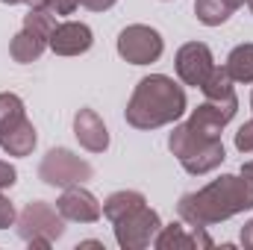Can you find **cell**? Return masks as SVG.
Wrapping results in <instances>:
<instances>
[{
    "instance_id": "cell-7",
    "label": "cell",
    "mask_w": 253,
    "mask_h": 250,
    "mask_svg": "<svg viewBox=\"0 0 253 250\" xmlns=\"http://www.w3.org/2000/svg\"><path fill=\"white\" fill-rule=\"evenodd\" d=\"M162 50H165L162 36L147 24H129L118 33V56L126 59L129 65L159 62Z\"/></svg>"
},
{
    "instance_id": "cell-22",
    "label": "cell",
    "mask_w": 253,
    "mask_h": 250,
    "mask_svg": "<svg viewBox=\"0 0 253 250\" xmlns=\"http://www.w3.org/2000/svg\"><path fill=\"white\" fill-rule=\"evenodd\" d=\"M15 221H18V212H15V206H12V200L0 191V230L15 227Z\"/></svg>"
},
{
    "instance_id": "cell-14",
    "label": "cell",
    "mask_w": 253,
    "mask_h": 250,
    "mask_svg": "<svg viewBox=\"0 0 253 250\" xmlns=\"http://www.w3.org/2000/svg\"><path fill=\"white\" fill-rule=\"evenodd\" d=\"M36 141H39V135H36V126H33L30 118H24L15 126L0 132V147L9 156H30L36 150Z\"/></svg>"
},
{
    "instance_id": "cell-2",
    "label": "cell",
    "mask_w": 253,
    "mask_h": 250,
    "mask_svg": "<svg viewBox=\"0 0 253 250\" xmlns=\"http://www.w3.org/2000/svg\"><path fill=\"white\" fill-rule=\"evenodd\" d=\"M186 106L189 103L180 83H174L168 74H150V77H141L138 85L132 88L124 118L135 129H159V126L177 124Z\"/></svg>"
},
{
    "instance_id": "cell-1",
    "label": "cell",
    "mask_w": 253,
    "mask_h": 250,
    "mask_svg": "<svg viewBox=\"0 0 253 250\" xmlns=\"http://www.w3.org/2000/svg\"><path fill=\"white\" fill-rule=\"evenodd\" d=\"M248 209H253V188L242 174H221L209 186L186 191L177 203V215L189 227H212Z\"/></svg>"
},
{
    "instance_id": "cell-31",
    "label": "cell",
    "mask_w": 253,
    "mask_h": 250,
    "mask_svg": "<svg viewBox=\"0 0 253 250\" xmlns=\"http://www.w3.org/2000/svg\"><path fill=\"white\" fill-rule=\"evenodd\" d=\"M0 3H6V6H15V3H24V0H0Z\"/></svg>"
},
{
    "instance_id": "cell-12",
    "label": "cell",
    "mask_w": 253,
    "mask_h": 250,
    "mask_svg": "<svg viewBox=\"0 0 253 250\" xmlns=\"http://www.w3.org/2000/svg\"><path fill=\"white\" fill-rule=\"evenodd\" d=\"M153 248L156 250H209L215 248V242L209 239L206 227H191V233H186L183 224H168L156 233L153 239Z\"/></svg>"
},
{
    "instance_id": "cell-3",
    "label": "cell",
    "mask_w": 253,
    "mask_h": 250,
    "mask_svg": "<svg viewBox=\"0 0 253 250\" xmlns=\"http://www.w3.org/2000/svg\"><path fill=\"white\" fill-rule=\"evenodd\" d=\"M168 150L180 159L183 171L191 177H203L227 159L221 138H203L186 124H174V132L168 135Z\"/></svg>"
},
{
    "instance_id": "cell-20",
    "label": "cell",
    "mask_w": 253,
    "mask_h": 250,
    "mask_svg": "<svg viewBox=\"0 0 253 250\" xmlns=\"http://www.w3.org/2000/svg\"><path fill=\"white\" fill-rule=\"evenodd\" d=\"M27 118V109H24V100L12 91H0V132L15 126L18 121Z\"/></svg>"
},
{
    "instance_id": "cell-21",
    "label": "cell",
    "mask_w": 253,
    "mask_h": 250,
    "mask_svg": "<svg viewBox=\"0 0 253 250\" xmlns=\"http://www.w3.org/2000/svg\"><path fill=\"white\" fill-rule=\"evenodd\" d=\"M236 150L239 153H253V118L239 126V132H236Z\"/></svg>"
},
{
    "instance_id": "cell-16",
    "label": "cell",
    "mask_w": 253,
    "mask_h": 250,
    "mask_svg": "<svg viewBox=\"0 0 253 250\" xmlns=\"http://www.w3.org/2000/svg\"><path fill=\"white\" fill-rule=\"evenodd\" d=\"M47 47H50V44H47L44 39H39L36 33H30V30H24V27H21V33L9 42V53H12V59L21 62V65L36 62Z\"/></svg>"
},
{
    "instance_id": "cell-18",
    "label": "cell",
    "mask_w": 253,
    "mask_h": 250,
    "mask_svg": "<svg viewBox=\"0 0 253 250\" xmlns=\"http://www.w3.org/2000/svg\"><path fill=\"white\" fill-rule=\"evenodd\" d=\"M141 203H147L141 191L121 188V191H115V194H109V197L103 200V215H106L109 221H118L121 215H126L129 209H135V206H141Z\"/></svg>"
},
{
    "instance_id": "cell-32",
    "label": "cell",
    "mask_w": 253,
    "mask_h": 250,
    "mask_svg": "<svg viewBox=\"0 0 253 250\" xmlns=\"http://www.w3.org/2000/svg\"><path fill=\"white\" fill-rule=\"evenodd\" d=\"M245 3H248V9H251V12H253V0H245Z\"/></svg>"
},
{
    "instance_id": "cell-19",
    "label": "cell",
    "mask_w": 253,
    "mask_h": 250,
    "mask_svg": "<svg viewBox=\"0 0 253 250\" xmlns=\"http://www.w3.org/2000/svg\"><path fill=\"white\" fill-rule=\"evenodd\" d=\"M194 15L203 27H221L233 15V9L224 0H194Z\"/></svg>"
},
{
    "instance_id": "cell-8",
    "label": "cell",
    "mask_w": 253,
    "mask_h": 250,
    "mask_svg": "<svg viewBox=\"0 0 253 250\" xmlns=\"http://www.w3.org/2000/svg\"><path fill=\"white\" fill-rule=\"evenodd\" d=\"M174 68H177V77L183 80V85L200 88V85L206 83V77L212 74V68H215V59H212L209 44H203V42H189V44H183V47L177 50Z\"/></svg>"
},
{
    "instance_id": "cell-13",
    "label": "cell",
    "mask_w": 253,
    "mask_h": 250,
    "mask_svg": "<svg viewBox=\"0 0 253 250\" xmlns=\"http://www.w3.org/2000/svg\"><path fill=\"white\" fill-rule=\"evenodd\" d=\"M74 135L88 153H103L109 147V129L103 124V118L88 106H83L74 115Z\"/></svg>"
},
{
    "instance_id": "cell-15",
    "label": "cell",
    "mask_w": 253,
    "mask_h": 250,
    "mask_svg": "<svg viewBox=\"0 0 253 250\" xmlns=\"http://www.w3.org/2000/svg\"><path fill=\"white\" fill-rule=\"evenodd\" d=\"M203 97L212 100V103H224V106H239V97H236V88H233V77L227 74V68H212V74L206 77V83L200 85Z\"/></svg>"
},
{
    "instance_id": "cell-26",
    "label": "cell",
    "mask_w": 253,
    "mask_h": 250,
    "mask_svg": "<svg viewBox=\"0 0 253 250\" xmlns=\"http://www.w3.org/2000/svg\"><path fill=\"white\" fill-rule=\"evenodd\" d=\"M242 248H248V250H253V218L242 227Z\"/></svg>"
},
{
    "instance_id": "cell-28",
    "label": "cell",
    "mask_w": 253,
    "mask_h": 250,
    "mask_svg": "<svg viewBox=\"0 0 253 250\" xmlns=\"http://www.w3.org/2000/svg\"><path fill=\"white\" fill-rule=\"evenodd\" d=\"M24 3H27L30 9H47V3H50V0H24Z\"/></svg>"
},
{
    "instance_id": "cell-25",
    "label": "cell",
    "mask_w": 253,
    "mask_h": 250,
    "mask_svg": "<svg viewBox=\"0 0 253 250\" xmlns=\"http://www.w3.org/2000/svg\"><path fill=\"white\" fill-rule=\"evenodd\" d=\"M118 0H80V6H85L88 12H106V9H112Z\"/></svg>"
},
{
    "instance_id": "cell-33",
    "label": "cell",
    "mask_w": 253,
    "mask_h": 250,
    "mask_svg": "<svg viewBox=\"0 0 253 250\" xmlns=\"http://www.w3.org/2000/svg\"><path fill=\"white\" fill-rule=\"evenodd\" d=\"M251 109H253V91H251Z\"/></svg>"
},
{
    "instance_id": "cell-6",
    "label": "cell",
    "mask_w": 253,
    "mask_h": 250,
    "mask_svg": "<svg viewBox=\"0 0 253 250\" xmlns=\"http://www.w3.org/2000/svg\"><path fill=\"white\" fill-rule=\"evenodd\" d=\"M115 227V242L121 250H144L153 245L156 233L162 230V221H159V212L150 209L147 203L129 209L126 215H121L118 221H112Z\"/></svg>"
},
{
    "instance_id": "cell-27",
    "label": "cell",
    "mask_w": 253,
    "mask_h": 250,
    "mask_svg": "<svg viewBox=\"0 0 253 250\" xmlns=\"http://www.w3.org/2000/svg\"><path fill=\"white\" fill-rule=\"evenodd\" d=\"M239 174H242V177L248 180V186L253 188V159H251V162H245V165H242V171H239Z\"/></svg>"
},
{
    "instance_id": "cell-24",
    "label": "cell",
    "mask_w": 253,
    "mask_h": 250,
    "mask_svg": "<svg viewBox=\"0 0 253 250\" xmlns=\"http://www.w3.org/2000/svg\"><path fill=\"white\" fill-rule=\"evenodd\" d=\"M77 6H80V0H50L47 12H53V15H71Z\"/></svg>"
},
{
    "instance_id": "cell-17",
    "label": "cell",
    "mask_w": 253,
    "mask_h": 250,
    "mask_svg": "<svg viewBox=\"0 0 253 250\" xmlns=\"http://www.w3.org/2000/svg\"><path fill=\"white\" fill-rule=\"evenodd\" d=\"M227 74L233 77V83H253V44L251 42H245V44H239V47H233L230 50V56H227Z\"/></svg>"
},
{
    "instance_id": "cell-10",
    "label": "cell",
    "mask_w": 253,
    "mask_h": 250,
    "mask_svg": "<svg viewBox=\"0 0 253 250\" xmlns=\"http://www.w3.org/2000/svg\"><path fill=\"white\" fill-rule=\"evenodd\" d=\"M236 109L239 106H224V103L203 100L197 109H191L189 121H183V124L189 126L191 132L203 135V138H221V129L236 118Z\"/></svg>"
},
{
    "instance_id": "cell-9",
    "label": "cell",
    "mask_w": 253,
    "mask_h": 250,
    "mask_svg": "<svg viewBox=\"0 0 253 250\" xmlns=\"http://www.w3.org/2000/svg\"><path fill=\"white\" fill-rule=\"evenodd\" d=\"M56 209L62 212L65 221H74V224H94L103 215V206L97 203V197L83 186L62 188V194L56 200Z\"/></svg>"
},
{
    "instance_id": "cell-29",
    "label": "cell",
    "mask_w": 253,
    "mask_h": 250,
    "mask_svg": "<svg viewBox=\"0 0 253 250\" xmlns=\"http://www.w3.org/2000/svg\"><path fill=\"white\" fill-rule=\"evenodd\" d=\"M224 3H227V6H230V9H233V12H236V9H239V6H245V0H224Z\"/></svg>"
},
{
    "instance_id": "cell-23",
    "label": "cell",
    "mask_w": 253,
    "mask_h": 250,
    "mask_svg": "<svg viewBox=\"0 0 253 250\" xmlns=\"http://www.w3.org/2000/svg\"><path fill=\"white\" fill-rule=\"evenodd\" d=\"M15 183H18V171H15V165H9V162L0 159V191H3V188H12Z\"/></svg>"
},
{
    "instance_id": "cell-11",
    "label": "cell",
    "mask_w": 253,
    "mask_h": 250,
    "mask_svg": "<svg viewBox=\"0 0 253 250\" xmlns=\"http://www.w3.org/2000/svg\"><path fill=\"white\" fill-rule=\"evenodd\" d=\"M91 44H94L91 27L83 24V21H62V24H56L53 36H50V50L56 56H80V53H88Z\"/></svg>"
},
{
    "instance_id": "cell-5",
    "label": "cell",
    "mask_w": 253,
    "mask_h": 250,
    "mask_svg": "<svg viewBox=\"0 0 253 250\" xmlns=\"http://www.w3.org/2000/svg\"><path fill=\"white\" fill-rule=\"evenodd\" d=\"M94 177L91 162H85L83 156H77L68 147H53L44 153L42 165H39V180L44 186L53 188H68V186H83L85 180Z\"/></svg>"
},
{
    "instance_id": "cell-4",
    "label": "cell",
    "mask_w": 253,
    "mask_h": 250,
    "mask_svg": "<svg viewBox=\"0 0 253 250\" xmlns=\"http://www.w3.org/2000/svg\"><path fill=\"white\" fill-rule=\"evenodd\" d=\"M18 236L30 245V248L47 250L53 242H59L65 236V218L62 212L44 200H33L21 209L18 215Z\"/></svg>"
},
{
    "instance_id": "cell-30",
    "label": "cell",
    "mask_w": 253,
    "mask_h": 250,
    "mask_svg": "<svg viewBox=\"0 0 253 250\" xmlns=\"http://www.w3.org/2000/svg\"><path fill=\"white\" fill-rule=\"evenodd\" d=\"M77 248H100V242H80Z\"/></svg>"
}]
</instances>
